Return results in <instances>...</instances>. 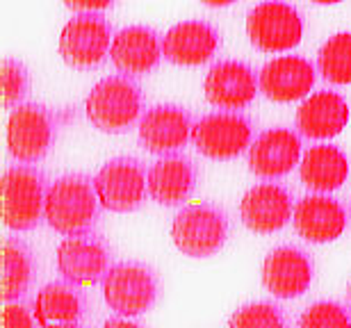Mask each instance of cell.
I'll use <instances>...</instances> for the list:
<instances>
[{
	"label": "cell",
	"mask_w": 351,
	"mask_h": 328,
	"mask_svg": "<svg viewBox=\"0 0 351 328\" xmlns=\"http://www.w3.org/2000/svg\"><path fill=\"white\" fill-rule=\"evenodd\" d=\"M98 205L94 183L85 176H62L48 187L44 219L55 233L82 235L89 233L98 219Z\"/></svg>",
	"instance_id": "1"
},
{
	"label": "cell",
	"mask_w": 351,
	"mask_h": 328,
	"mask_svg": "<svg viewBox=\"0 0 351 328\" xmlns=\"http://www.w3.org/2000/svg\"><path fill=\"white\" fill-rule=\"evenodd\" d=\"M85 112L96 130L121 135L142 114V92L128 75H110L89 92Z\"/></svg>",
	"instance_id": "2"
},
{
	"label": "cell",
	"mask_w": 351,
	"mask_h": 328,
	"mask_svg": "<svg viewBox=\"0 0 351 328\" xmlns=\"http://www.w3.org/2000/svg\"><path fill=\"white\" fill-rule=\"evenodd\" d=\"M44 173L27 164H14L3 176V219L16 233L32 230L44 217L46 207Z\"/></svg>",
	"instance_id": "3"
},
{
	"label": "cell",
	"mask_w": 351,
	"mask_h": 328,
	"mask_svg": "<svg viewBox=\"0 0 351 328\" xmlns=\"http://www.w3.org/2000/svg\"><path fill=\"white\" fill-rule=\"evenodd\" d=\"M228 237V219L223 210L210 203L189 205L176 214L171 240L182 255L210 257L219 253Z\"/></svg>",
	"instance_id": "4"
},
{
	"label": "cell",
	"mask_w": 351,
	"mask_h": 328,
	"mask_svg": "<svg viewBox=\"0 0 351 328\" xmlns=\"http://www.w3.org/2000/svg\"><path fill=\"white\" fill-rule=\"evenodd\" d=\"M158 276L139 262H121L110 267L103 278V297L119 317H137L158 301Z\"/></svg>",
	"instance_id": "5"
},
{
	"label": "cell",
	"mask_w": 351,
	"mask_h": 328,
	"mask_svg": "<svg viewBox=\"0 0 351 328\" xmlns=\"http://www.w3.org/2000/svg\"><path fill=\"white\" fill-rule=\"evenodd\" d=\"M55 130L53 112L37 105V103H25L16 105L7 121V149L10 155L21 164H37L48 153H51Z\"/></svg>",
	"instance_id": "6"
},
{
	"label": "cell",
	"mask_w": 351,
	"mask_h": 328,
	"mask_svg": "<svg viewBox=\"0 0 351 328\" xmlns=\"http://www.w3.org/2000/svg\"><path fill=\"white\" fill-rule=\"evenodd\" d=\"M247 32L258 51L285 53L301 44L304 21L292 5L280 3V0H267L249 12Z\"/></svg>",
	"instance_id": "7"
},
{
	"label": "cell",
	"mask_w": 351,
	"mask_h": 328,
	"mask_svg": "<svg viewBox=\"0 0 351 328\" xmlns=\"http://www.w3.org/2000/svg\"><path fill=\"white\" fill-rule=\"evenodd\" d=\"M112 30L108 21L96 14H80L64 25L60 34V55L71 68H96L103 64L112 48Z\"/></svg>",
	"instance_id": "8"
},
{
	"label": "cell",
	"mask_w": 351,
	"mask_h": 328,
	"mask_svg": "<svg viewBox=\"0 0 351 328\" xmlns=\"http://www.w3.org/2000/svg\"><path fill=\"white\" fill-rule=\"evenodd\" d=\"M194 149L210 160H233L251 144V123L237 112H213L192 128Z\"/></svg>",
	"instance_id": "9"
},
{
	"label": "cell",
	"mask_w": 351,
	"mask_h": 328,
	"mask_svg": "<svg viewBox=\"0 0 351 328\" xmlns=\"http://www.w3.org/2000/svg\"><path fill=\"white\" fill-rule=\"evenodd\" d=\"M94 190L105 210L132 212L142 205L149 185L142 164L135 157H117L96 173Z\"/></svg>",
	"instance_id": "10"
},
{
	"label": "cell",
	"mask_w": 351,
	"mask_h": 328,
	"mask_svg": "<svg viewBox=\"0 0 351 328\" xmlns=\"http://www.w3.org/2000/svg\"><path fill=\"white\" fill-rule=\"evenodd\" d=\"M58 269L66 283L87 288L103 281L110 271V253L94 235H69L58 247Z\"/></svg>",
	"instance_id": "11"
},
{
	"label": "cell",
	"mask_w": 351,
	"mask_h": 328,
	"mask_svg": "<svg viewBox=\"0 0 351 328\" xmlns=\"http://www.w3.org/2000/svg\"><path fill=\"white\" fill-rule=\"evenodd\" d=\"M192 118L178 105H156L139 118V144L156 155H171L192 139Z\"/></svg>",
	"instance_id": "12"
},
{
	"label": "cell",
	"mask_w": 351,
	"mask_h": 328,
	"mask_svg": "<svg viewBox=\"0 0 351 328\" xmlns=\"http://www.w3.org/2000/svg\"><path fill=\"white\" fill-rule=\"evenodd\" d=\"M162 39L146 25H130L114 34L110 48V60L128 78L151 73L162 60Z\"/></svg>",
	"instance_id": "13"
},
{
	"label": "cell",
	"mask_w": 351,
	"mask_h": 328,
	"mask_svg": "<svg viewBox=\"0 0 351 328\" xmlns=\"http://www.w3.org/2000/svg\"><path fill=\"white\" fill-rule=\"evenodd\" d=\"M315 276L313 260L294 247L274 249L263 262V285L276 299L301 297Z\"/></svg>",
	"instance_id": "14"
},
{
	"label": "cell",
	"mask_w": 351,
	"mask_h": 328,
	"mask_svg": "<svg viewBox=\"0 0 351 328\" xmlns=\"http://www.w3.org/2000/svg\"><path fill=\"white\" fill-rule=\"evenodd\" d=\"M256 73L251 71L244 62L226 60L215 64L206 75L203 89H206V99L219 110H242L247 108L258 94Z\"/></svg>",
	"instance_id": "15"
},
{
	"label": "cell",
	"mask_w": 351,
	"mask_h": 328,
	"mask_svg": "<svg viewBox=\"0 0 351 328\" xmlns=\"http://www.w3.org/2000/svg\"><path fill=\"white\" fill-rule=\"evenodd\" d=\"M301 157V139L290 128L265 130L249 146V169L258 178L274 180L287 176Z\"/></svg>",
	"instance_id": "16"
},
{
	"label": "cell",
	"mask_w": 351,
	"mask_h": 328,
	"mask_svg": "<svg viewBox=\"0 0 351 328\" xmlns=\"http://www.w3.org/2000/svg\"><path fill=\"white\" fill-rule=\"evenodd\" d=\"M219 44V32L206 21H182L165 34L162 51L171 64L201 66L215 58Z\"/></svg>",
	"instance_id": "17"
},
{
	"label": "cell",
	"mask_w": 351,
	"mask_h": 328,
	"mask_svg": "<svg viewBox=\"0 0 351 328\" xmlns=\"http://www.w3.org/2000/svg\"><path fill=\"white\" fill-rule=\"evenodd\" d=\"M244 226L258 235H271L292 219V199L280 185L263 183L244 194L240 203Z\"/></svg>",
	"instance_id": "18"
},
{
	"label": "cell",
	"mask_w": 351,
	"mask_h": 328,
	"mask_svg": "<svg viewBox=\"0 0 351 328\" xmlns=\"http://www.w3.org/2000/svg\"><path fill=\"white\" fill-rule=\"evenodd\" d=\"M258 82H261V92L269 101L292 103L311 94L315 87V68L304 58L283 55L263 68Z\"/></svg>",
	"instance_id": "19"
},
{
	"label": "cell",
	"mask_w": 351,
	"mask_h": 328,
	"mask_svg": "<svg viewBox=\"0 0 351 328\" xmlns=\"http://www.w3.org/2000/svg\"><path fill=\"white\" fill-rule=\"evenodd\" d=\"M292 223L306 242L326 244L345 233L347 212L335 199L317 194V197H304L299 201L294 207Z\"/></svg>",
	"instance_id": "20"
},
{
	"label": "cell",
	"mask_w": 351,
	"mask_h": 328,
	"mask_svg": "<svg viewBox=\"0 0 351 328\" xmlns=\"http://www.w3.org/2000/svg\"><path fill=\"white\" fill-rule=\"evenodd\" d=\"M149 197L158 205L173 207L192 197L196 185V169L185 155H162L146 173Z\"/></svg>",
	"instance_id": "21"
},
{
	"label": "cell",
	"mask_w": 351,
	"mask_h": 328,
	"mask_svg": "<svg viewBox=\"0 0 351 328\" xmlns=\"http://www.w3.org/2000/svg\"><path fill=\"white\" fill-rule=\"evenodd\" d=\"M349 105L340 94L317 92L297 110V128L308 139H333L347 128Z\"/></svg>",
	"instance_id": "22"
},
{
	"label": "cell",
	"mask_w": 351,
	"mask_h": 328,
	"mask_svg": "<svg viewBox=\"0 0 351 328\" xmlns=\"http://www.w3.org/2000/svg\"><path fill=\"white\" fill-rule=\"evenodd\" d=\"M39 328H80L85 299L71 283H48L34 299Z\"/></svg>",
	"instance_id": "23"
},
{
	"label": "cell",
	"mask_w": 351,
	"mask_h": 328,
	"mask_svg": "<svg viewBox=\"0 0 351 328\" xmlns=\"http://www.w3.org/2000/svg\"><path fill=\"white\" fill-rule=\"evenodd\" d=\"M299 176L308 190L313 192H335L349 178V160L338 146H313L299 164Z\"/></svg>",
	"instance_id": "24"
},
{
	"label": "cell",
	"mask_w": 351,
	"mask_h": 328,
	"mask_svg": "<svg viewBox=\"0 0 351 328\" xmlns=\"http://www.w3.org/2000/svg\"><path fill=\"white\" fill-rule=\"evenodd\" d=\"M32 283V257L19 240H5L3 247V301H19Z\"/></svg>",
	"instance_id": "25"
},
{
	"label": "cell",
	"mask_w": 351,
	"mask_h": 328,
	"mask_svg": "<svg viewBox=\"0 0 351 328\" xmlns=\"http://www.w3.org/2000/svg\"><path fill=\"white\" fill-rule=\"evenodd\" d=\"M317 68L331 85H351V32L333 34L322 46Z\"/></svg>",
	"instance_id": "26"
},
{
	"label": "cell",
	"mask_w": 351,
	"mask_h": 328,
	"mask_svg": "<svg viewBox=\"0 0 351 328\" xmlns=\"http://www.w3.org/2000/svg\"><path fill=\"white\" fill-rule=\"evenodd\" d=\"M228 328H285L280 308L274 303H249L233 312Z\"/></svg>",
	"instance_id": "27"
},
{
	"label": "cell",
	"mask_w": 351,
	"mask_h": 328,
	"mask_svg": "<svg viewBox=\"0 0 351 328\" xmlns=\"http://www.w3.org/2000/svg\"><path fill=\"white\" fill-rule=\"evenodd\" d=\"M299 328H351V317L340 303L319 301L304 310Z\"/></svg>",
	"instance_id": "28"
},
{
	"label": "cell",
	"mask_w": 351,
	"mask_h": 328,
	"mask_svg": "<svg viewBox=\"0 0 351 328\" xmlns=\"http://www.w3.org/2000/svg\"><path fill=\"white\" fill-rule=\"evenodd\" d=\"M27 85H30V78H27L25 66L21 64L19 60L5 58L3 60V96H5V108L19 105V103L25 99Z\"/></svg>",
	"instance_id": "29"
},
{
	"label": "cell",
	"mask_w": 351,
	"mask_h": 328,
	"mask_svg": "<svg viewBox=\"0 0 351 328\" xmlns=\"http://www.w3.org/2000/svg\"><path fill=\"white\" fill-rule=\"evenodd\" d=\"M37 317L34 310L27 308L25 303H5L3 310V328H37Z\"/></svg>",
	"instance_id": "30"
},
{
	"label": "cell",
	"mask_w": 351,
	"mask_h": 328,
	"mask_svg": "<svg viewBox=\"0 0 351 328\" xmlns=\"http://www.w3.org/2000/svg\"><path fill=\"white\" fill-rule=\"evenodd\" d=\"M64 5L71 12H78V14H98V12L110 10V7L114 5V0H64Z\"/></svg>",
	"instance_id": "31"
},
{
	"label": "cell",
	"mask_w": 351,
	"mask_h": 328,
	"mask_svg": "<svg viewBox=\"0 0 351 328\" xmlns=\"http://www.w3.org/2000/svg\"><path fill=\"white\" fill-rule=\"evenodd\" d=\"M103 328H142V326L130 322L128 317H114V319H108V322L103 324Z\"/></svg>",
	"instance_id": "32"
},
{
	"label": "cell",
	"mask_w": 351,
	"mask_h": 328,
	"mask_svg": "<svg viewBox=\"0 0 351 328\" xmlns=\"http://www.w3.org/2000/svg\"><path fill=\"white\" fill-rule=\"evenodd\" d=\"M201 3H206L208 7H226V5L237 3V0H201Z\"/></svg>",
	"instance_id": "33"
},
{
	"label": "cell",
	"mask_w": 351,
	"mask_h": 328,
	"mask_svg": "<svg viewBox=\"0 0 351 328\" xmlns=\"http://www.w3.org/2000/svg\"><path fill=\"white\" fill-rule=\"evenodd\" d=\"M317 5H335V3H342V0H313Z\"/></svg>",
	"instance_id": "34"
},
{
	"label": "cell",
	"mask_w": 351,
	"mask_h": 328,
	"mask_svg": "<svg viewBox=\"0 0 351 328\" xmlns=\"http://www.w3.org/2000/svg\"><path fill=\"white\" fill-rule=\"evenodd\" d=\"M349 301H351V288H349Z\"/></svg>",
	"instance_id": "35"
}]
</instances>
